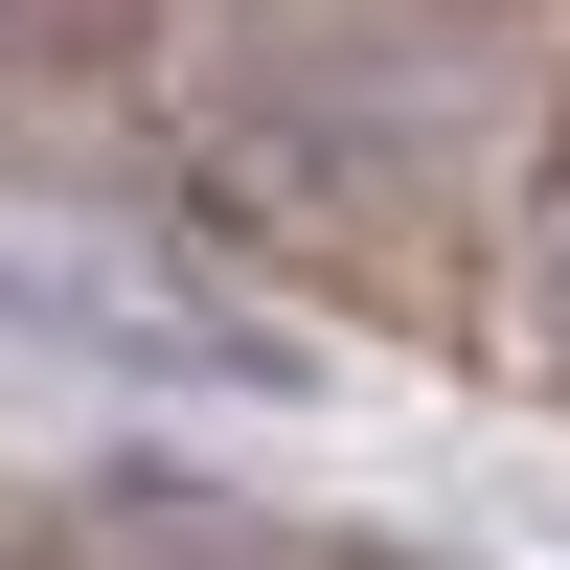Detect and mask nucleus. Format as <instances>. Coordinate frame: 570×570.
I'll return each instance as SVG.
<instances>
[{"label":"nucleus","mask_w":570,"mask_h":570,"mask_svg":"<svg viewBox=\"0 0 570 570\" xmlns=\"http://www.w3.org/2000/svg\"><path fill=\"white\" fill-rule=\"evenodd\" d=\"M525 320H548V365H570V228H548V252H525Z\"/></svg>","instance_id":"2"},{"label":"nucleus","mask_w":570,"mask_h":570,"mask_svg":"<svg viewBox=\"0 0 570 570\" xmlns=\"http://www.w3.org/2000/svg\"><path fill=\"white\" fill-rule=\"evenodd\" d=\"M0 320H23V343H91V365H183V389H252V365H297V343H252V320L160 297L137 252H23V206H0Z\"/></svg>","instance_id":"1"}]
</instances>
